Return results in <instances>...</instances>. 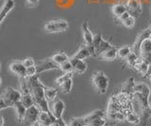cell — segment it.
<instances>
[{
  "label": "cell",
  "instance_id": "74e56055",
  "mask_svg": "<svg viewBox=\"0 0 151 126\" xmlns=\"http://www.w3.org/2000/svg\"><path fill=\"white\" fill-rule=\"evenodd\" d=\"M130 15H131V14H130V12H129V11H127V12H126V13H124V14H123L122 16H120L119 18H118V19H119V21L122 23L124 20H126L127 18H129Z\"/></svg>",
  "mask_w": 151,
  "mask_h": 126
},
{
  "label": "cell",
  "instance_id": "9c48e42d",
  "mask_svg": "<svg viewBox=\"0 0 151 126\" xmlns=\"http://www.w3.org/2000/svg\"><path fill=\"white\" fill-rule=\"evenodd\" d=\"M57 118L53 115L52 112L42 111L41 110V113L39 116V121L42 123V126H53L57 122Z\"/></svg>",
  "mask_w": 151,
  "mask_h": 126
},
{
  "label": "cell",
  "instance_id": "30bf717a",
  "mask_svg": "<svg viewBox=\"0 0 151 126\" xmlns=\"http://www.w3.org/2000/svg\"><path fill=\"white\" fill-rule=\"evenodd\" d=\"M127 11L130 12L132 16H140L143 12V9H142V3L140 0H127Z\"/></svg>",
  "mask_w": 151,
  "mask_h": 126
},
{
  "label": "cell",
  "instance_id": "83f0119b",
  "mask_svg": "<svg viewBox=\"0 0 151 126\" xmlns=\"http://www.w3.org/2000/svg\"><path fill=\"white\" fill-rule=\"evenodd\" d=\"M140 58V56L137 55L136 53L132 52L129 57L126 58V61H127V64L130 66L131 68H134V66L136 65V63L138 62V60Z\"/></svg>",
  "mask_w": 151,
  "mask_h": 126
},
{
  "label": "cell",
  "instance_id": "4316f807",
  "mask_svg": "<svg viewBox=\"0 0 151 126\" xmlns=\"http://www.w3.org/2000/svg\"><path fill=\"white\" fill-rule=\"evenodd\" d=\"M132 52H133V51H132L131 47H129V46H124V47H121L118 49V58L126 59Z\"/></svg>",
  "mask_w": 151,
  "mask_h": 126
},
{
  "label": "cell",
  "instance_id": "4fadbf2b",
  "mask_svg": "<svg viewBox=\"0 0 151 126\" xmlns=\"http://www.w3.org/2000/svg\"><path fill=\"white\" fill-rule=\"evenodd\" d=\"M81 28H82V36H83V41H84L85 45H88V46L93 45L94 36L89 28V25L87 21H85L82 24Z\"/></svg>",
  "mask_w": 151,
  "mask_h": 126
},
{
  "label": "cell",
  "instance_id": "7c38bea8",
  "mask_svg": "<svg viewBox=\"0 0 151 126\" xmlns=\"http://www.w3.org/2000/svg\"><path fill=\"white\" fill-rule=\"evenodd\" d=\"M9 70H11L12 73L16 74L20 78H27V68L23 64V62L20 61L12 62L9 65Z\"/></svg>",
  "mask_w": 151,
  "mask_h": 126
},
{
  "label": "cell",
  "instance_id": "5b68a950",
  "mask_svg": "<svg viewBox=\"0 0 151 126\" xmlns=\"http://www.w3.org/2000/svg\"><path fill=\"white\" fill-rule=\"evenodd\" d=\"M93 46L94 47V50H96V54H99V55L103 53L104 51H106V50L112 47V45L109 43L108 41L103 39L101 34H97L94 36Z\"/></svg>",
  "mask_w": 151,
  "mask_h": 126
},
{
  "label": "cell",
  "instance_id": "277c9868",
  "mask_svg": "<svg viewBox=\"0 0 151 126\" xmlns=\"http://www.w3.org/2000/svg\"><path fill=\"white\" fill-rule=\"evenodd\" d=\"M69 28V24L66 20L56 19L47 22L44 26V29L47 33H58L63 32Z\"/></svg>",
  "mask_w": 151,
  "mask_h": 126
},
{
  "label": "cell",
  "instance_id": "ffe728a7",
  "mask_svg": "<svg viewBox=\"0 0 151 126\" xmlns=\"http://www.w3.org/2000/svg\"><path fill=\"white\" fill-rule=\"evenodd\" d=\"M91 56H92V53H91V50H90V47L88 45H84L73 56V58L84 60V59L90 58Z\"/></svg>",
  "mask_w": 151,
  "mask_h": 126
},
{
  "label": "cell",
  "instance_id": "d6986e66",
  "mask_svg": "<svg viewBox=\"0 0 151 126\" xmlns=\"http://www.w3.org/2000/svg\"><path fill=\"white\" fill-rule=\"evenodd\" d=\"M150 68H151L150 64L140 56V58L138 60V62H137L136 65L134 66L135 71H137L138 73H142L143 75H145V74H147V73L150 70Z\"/></svg>",
  "mask_w": 151,
  "mask_h": 126
},
{
  "label": "cell",
  "instance_id": "f1b7e54d",
  "mask_svg": "<svg viewBox=\"0 0 151 126\" xmlns=\"http://www.w3.org/2000/svg\"><path fill=\"white\" fill-rule=\"evenodd\" d=\"M73 74H74V72L73 73H64L63 75L59 76L58 78H56L55 80V83L57 84L58 86H60V84L64 83L65 81L69 80V79H72L73 78Z\"/></svg>",
  "mask_w": 151,
  "mask_h": 126
},
{
  "label": "cell",
  "instance_id": "e575fe53",
  "mask_svg": "<svg viewBox=\"0 0 151 126\" xmlns=\"http://www.w3.org/2000/svg\"><path fill=\"white\" fill-rule=\"evenodd\" d=\"M23 64L25 65L26 68H29L31 66H35V61H34V59L31 58H27L23 60Z\"/></svg>",
  "mask_w": 151,
  "mask_h": 126
},
{
  "label": "cell",
  "instance_id": "7a4b0ae2",
  "mask_svg": "<svg viewBox=\"0 0 151 126\" xmlns=\"http://www.w3.org/2000/svg\"><path fill=\"white\" fill-rule=\"evenodd\" d=\"M21 90H15L14 88L8 87L2 91L0 97V110H4L8 107H13L17 102L21 101Z\"/></svg>",
  "mask_w": 151,
  "mask_h": 126
},
{
  "label": "cell",
  "instance_id": "f546056e",
  "mask_svg": "<svg viewBox=\"0 0 151 126\" xmlns=\"http://www.w3.org/2000/svg\"><path fill=\"white\" fill-rule=\"evenodd\" d=\"M60 69L63 71V73H73L74 72V67L72 63H71L70 59L67 60V61H65L64 63H63L60 66Z\"/></svg>",
  "mask_w": 151,
  "mask_h": 126
},
{
  "label": "cell",
  "instance_id": "52a82bcc",
  "mask_svg": "<svg viewBox=\"0 0 151 126\" xmlns=\"http://www.w3.org/2000/svg\"><path fill=\"white\" fill-rule=\"evenodd\" d=\"M147 38H151V29H150V27H148V28H145V30H143L138 35V37H137L136 40H135V43H134L133 46H132V51H133L134 53H136L137 55L140 56L139 50H140L141 43Z\"/></svg>",
  "mask_w": 151,
  "mask_h": 126
},
{
  "label": "cell",
  "instance_id": "3957f363",
  "mask_svg": "<svg viewBox=\"0 0 151 126\" xmlns=\"http://www.w3.org/2000/svg\"><path fill=\"white\" fill-rule=\"evenodd\" d=\"M92 84L98 93L104 94V93L107 92L109 88V78L103 72L98 71L93 74Z\"/></svg>",
  "mask_w": 151,
  "mask_h": 126
},
{
  "label": "cell",
  "instance_id": "1f68e13d",
  "mask_svg": "<svg viewBox=\"0 0 151 126\" xmlns=\"http://www.w3.org/2000/svg\"><path fill=\"white\" fill-rule=\"evenodd\" d=\"M106 125V118H98L93 120L85 126H105Z\"/></svg>",
  "mask_w": 151,
  "mask_h": 126
},
{
  "label": "cell",
  "instance_id": "8992f818",
  "mask_svg": "<svg viewBox=\"0 0 151 126\" xmlns=\"http://www.w3.org/2000/svg\"><path fill=\"white\" fill-rule=\"evenodd\" d=\"M41 113V109L39 108V106L34 105L30 107H28L27 110L26 118H25V122L27 123H33L35 121L39 120V116Z\"/></svg>",
  "mask_w": 151,
  "mask_h": 126
},
{
  "label": "cell",
  "instance_id": "8d00e7d4",
  "mask_svg": "<svg viewBox=\"0 0 151 126\" xmlns=\"http://www.w3.org/2000/svg\"><path fill=\"white\" fill-rule=\"evenodd\" d=\"M53 126H69V125H68V124H66V123H65V121L63 120V118H61V119H60V120H57V122H56Z\"/></svg>",
  "mask_w": 151,
  "mask_h": 126
},
{
  "label": "cell",
  "instance_id": "5bb4252c",
  "mask_svg": "<svg viewBox=\"0 0 151 126\" xmlns=\"http://www.w3.org/2000/svg\"><path fill=\"white\" fill-rule=\"evenodd\" d=\"M14 111H15L16 114V119L18 120L19 123H22L25 121V118H26V114H27V108L23 105V103L21 101L17 102L13 106Z\"/></svg>",
  "mask_w": 151,
  "mask_h": 126
},
{
  "label": "cell",
  "instance_id": "6da1fadb",
  "mask_svg": "<svg viewBox=\"0 0 151 126\" xmlns=\"http://www.w3.org/2000/svg\"><path fill=\"white\" fill-rule=\"evenodd\" d=\"M27 84L33 96V99L35 101V105L39 106V108L42 111L52 112L48 105V101L46 100L45 95V87L44 86L40 79L39 75H35L32 77H27Z\"/></svg>",
  "mask_w": 151,
  "mask_h": 126
},
{
  "label": "cell",
  "instance_id": "484cf974",
  "mask_svg": "<svg viewBox=\"0 0 151 126\" xmlns=\"http://www.w3.org/2000/svg\"><path fill=\"white\" fill-rule=\"evenodd\" d=\"M60 92L64 93V94H68V93L72 90V88H73V80L72 79H69V80L65 81L64 83L60 84L59 86Z\"/></svg>",
  "mask_w": 151,
  "mask_h": 126
},
{
  "label": "cell",
  "instance_id": "d4e9b609",
  "mask_svg": "<svg viewBox=\"0 0 151 126\" xmlns=\"http://www.w3.org/2000/svg\"><path fill=\"white\" fill-rule=\"evenodd\" d=\"M126 120L132 124H139L141 122V117L134 111H131L126 114Z\"/></svg>",
  "mask_w": 151,
  "mask_h": 126
},
{
  "label": "cell",
  "instance_id": "2e32d148",
  "mask_svg": "<svg viewBox=\"0 0 151 126\" xmlns=\"http://www.w3.org/2000/svg\"><path fill=\"white\" fill-rule=\"evenodd\" d=\"M98 118H106V112L104 110L97 109V110L93 111L92 113H90L89 115L81 117V118H79V119L83 121V123L85 125H87L89 122H91L93 120L98 119Z\"/></svg>",
  "mask_w": 151,
  "mask_h": 126
},
{
  "label": "cell",
  "instance_id": "d6a6232c",
  "mask_svg": "<svg viewBox=\"0 0 151 126\" xmlns=\"http://www.w3.org/2000/svg\"><path fill=\"white\" fill-rule=\"evenodd\" d=\"M38 74V69L37 66H31L29 68H27V77H32Z\"/></svg>",
  "mask_w": 151,
  "mask_h": 126
},
{
  "label": "cell",
  "instance_id": "b9f144b4",
  "mask_svg": "<svg viewBox=\"0 0 151 126\" xmlns=\"http://www.w3.org/2000/svg\"><path fill=\"white\" fill-rule=\"evenodd\" d=\"M149 27H150V29H151V26H149Z\"/></svg>",
  "mask_w": 151,
  "mask_h": 126
},
{
  "label": "cell",
  "instance_id": "ac0fdd59",
  "mask_svg": "<svg viewBox=\"0 0 151 126\" xmlns=\"http://www.w3.org/2000/svg\"><path fill=\"white\" fill-rule=\"evenodd\" d=\"M116 58H118V49L114 47V46H112L111 48L104 51L103 53L99 55V58L101 60H107V61L114 60Z\"/></svg>",
  "mask_w": 151,
  "mask_h": 126
},
{
  "label": "cell",
  "instance_id": "9a60e30c",
  "mask_svg": "<svg viewBox=\"0 0 151 126\" xmlns=\"http://www.w3.org/2000/svg\"><path fill=\"white\" fill-rule=\"evenodd\" d=\"M37 66V69H38V73H42L44 72H47V71H50V70H54V69H57V68H60L59 65H57L56 63H54L53 61L51 60V58H47L44 61L40 62Z\"/></svg>",
  "mask_w": 151,
  "mask_h": 126
},
{
  "label": "cell",
  "instance_id": "e0dca14e",
  "mask_svg": "<svg viewBox=\"0 0 151 126\" xmlns=\"http://www.w3.org/2000/svg\"><path fill=\"white\" fill-rule=\"evenodd\" d=\"M70 61L72 63L73 67H74V73H78V74H82L86 72L87 70V64L84 60L76 58H71Z\"/></svg>",
  "mask_w": 151,
  "mask_h": 126
},
{
  "label": "cell",
  "instance_id": "8fae6325",
  "mask_svg": "<svg viewBox=\"0 0 151 126\" xmlns=\"http://www.w3.org/2000/svg\"><path fill=\"white\" fill-rule=\"evenodd\" d=\"M65 110V104L63 100L60 99H56L53 102V105L51 107V111L53 115L57 118V120H60L63 118V115Z\"/></svg>",
  "mask_w": 151,
  "mask_h": 126
},
{
  "label": "cell",
  "instance_id": "7402d4cb",
  "mask_svg": "<svg viewBox=\"0 0 151 126\" xmlns=\"http://www.w3.org/2000/svg\"><path fill=\"white\" fill-rule=\"evenodd\" d=\"M50 58H51L52 61H53L54 63H56L57 65H59V66H60L63 63H64L65 61H67V60L70 59L68 58V56L66 55L65 53H63V52L56 53L55 55L52 56Z\"/></svg>",
  "mask_w": 151,
  "mask_h": 126
},
{
  "label": "cell",
  "instance_id": "ab89813d",
  "mask_svg": "<svg viewBox=\"0 0 151 126\" xmlns=\"http://www.w3.org/2000/svg\"><path fill=\"white\" fill-rule=\"evenodd\" d=\"M1 124H0V126H4V121H5V120H4V117H1Z\"/></svg>",
  "mask_w": 151,
  "mask_h": 126
},
{
  "label": "cell",
  "instance_id": "4dcf8cb0",
  "mask_svg": "<svg viewBox=\"0 0 151 126\" xmlns=\"http://www.w3.org/2000/svg\"><path fill=\"white\" fill-rule=\"evenodd\" d=\"M135 23H136L135 17L130 15L129 18H127L126 20H124L122 22V25L125 27H127V28H132V27L135 26Z\"/></svg>",
  "mask_w": 151,
  "mask_h": 126
},
{
  "label": "cell",
  "instance_id": "60d3db41",
  "mask_svg": "<svg viewBox=\"0 0 151 126\" xmlns=\"http://www.w3.org/2000/svg\"><path fill=\"white\" fill-rule=\"evenodd\" d=\"M149 75H150V76H149V80H150V82H151V73L149 74Z\"/></svg>",
  "mask_w": 151,
  "mask_h": 126
},
{
  "label": "cell",
  "instance_id": "836d02e7",
  "mask_svg": "<svg viewBox=\"0 0 151 126\" xmlns=\"http://www.w3.org/2000/svg\"><path fill=\"white\" fill-rule=\"evenodd\" d=\"M69 126H85V124L83 123V121L80 120L79 118H74L71 119L70 121L68 122Z\"/></svg>",
  "mask_w": 151,
  "mask_h": 126
},
{
  "label": "cell",
  "instance_id": "ba28073f",
  "mask_svg": "<svg viewBox=\"0 0 151 126\" xmlns=\"http://www.w3.org/2000/svg\"><path fill=\"white\" fill-rule=\"evenodd\" d=\"M14 7H15V0H2L1 11H0V24L4 22L5 18L12 11Z\"/></svg>",
  "mask_w": 151,
  "mask_h": 126
},
{
  "label": "cell",
  "instance_id": "603a6c76",
  "mask_svg": "<svg viewBox=\"0 0 151 126\" xmlns=\"http://www.w3.org/2000/svg\"><path fill=\"white\" fill-rule=\"evenodd\" d=\"M111 11L113 13V15L115 17L119 18L120 16H122L124 13H126L127 11V5H124V4H115L113 5L111 8Z\"/></svg>",
  "mask_w": 151,
  "mask_h": 126
},
{
  "label": "cell",
  "instance_id": "cb8c5ba5",
  "mask_svg": "<svg viewBox=\"0 0 151 126\" xmlns=\"http://www.w3.org/2000/svg\"><path fill=\"white\" fill-rule=\"evenodd\" d=\"M59 94V90L57 88H47L45 87V95L46 100L48 102H53L56 100L57 96Z\"/></svg>",
  "mask_w": 151,
  "mask_h": 126
},
{
  "label": "cell",
  "instance_id": "d590c367",
  "mask_svg": "<svg viewBox=\"0 0 151 126\" xmlns=\"http://www.w3.org/2000/svg\"><path fill=\"white\" fill-rule=\"evenodd\" d=\"M27 6L29 8H35L39 4V0H26Z\"/></svg>",
  "mask_w": 151,
  "mask_h": 126
},
{
  "label": "cell",
  "instance_id": "f35d334b",
  "mask_svg": "<svg viewBox=\"0 0 151 126\" xmlns=\"http://www.w3.org/2000/svg\"><path fill=\"white\" fill-rule=\"evenodd\" d=\"M30 126H42V123L40 122V121L38 120V121H35V122L31 123V124H30Z\"/></svg>",
  "mask_w": 151,
  "mask_h": 126
},
{
  "label": "cell",
  "instance_id": "44dd1931",
  "mask_svg": "<svg viewBox=\"0 0 151 126\" xmlns=\"http://www.w3.org/2000/svg\"><path fill=\"white\" fill-rule=\"evenodd\" d=\"M139 54L141 57H144V56L151 54V38L145 39L143 43H141Z\"/></svg>",
  "mask_w": 151,
  "mask_h": 126
}]
</instances>
